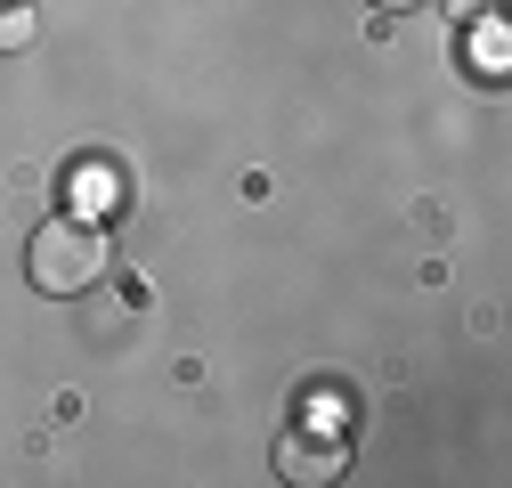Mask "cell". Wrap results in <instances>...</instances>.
I'll return each instance as SVG.
<instances>
[{
	"label": "cell",
	"instance_id": "1",
	"mask_svg": "<svg viewBox=\"0 0 512 488\" xmlns=\"http://www.w3.org/2000/svg\"><path fill=\"white\" fill-rule=\"evenodd\" d=\"M25 277H33L49 301L90 293V285L106 277V228H98V220H82V212L41 220V228H33V244H25Z\"/></svg>",
	"mask_w": 512,
	"mask_h": 488
},
{
	"label": "cell",
	"instance_id": "2",
	"mask_svg": "<svg viewBox=\"0 0 512 488\" xmlns=\"http://www.w3.org/2000/svg\"><path fill=\"white\" fill-rule=\"evenodd\" d=\"M301 407H309V415H293L285 440H277V472H285L293 488H326V480H342V464H350V440H342L350 391H326V383H317Z\"/></svg>",
	"mask_w": 512,
	"mask_h": 488
},
{
	"label": "cell",
	"instance_id": "3",
	"mask_svg": "<svg viewBox=\"0 0 512 488\" xmlns=\"http://www.w3.org/2000/svg\"><path fill=\"white\" fill-rule=\"evenodd\" d=\"M33 41V9L25 0H0V49H25Z\"/></svg>",
	"mask_w": 512,
	"mask_h": 488
},
{
	"label": "cell",
	"instance_id": "4",
	"mask_svg": "<svg viewBox=\"0 0 512 488\" xmlns=\"http://www.w3.org/2000/svg\"><path fill=\"white\" fill-rule=\"evenodd\" d=\"M447 9H456V17H480V9H496V0H447Z\"/></svg>",
	"mask_w": 512,
	"mask_h": 488
},
{
	"label": "cell",
	"instance_id": "5",
	"mask_svg": "<svg viewBox=\"0 0 512 488\" xmlns=\"http://www.w3.org/2000/svg\"><path fill=\"white\" fill-rule=\"evenodd\" d=\"M366 9H382V17H399V9H415V0H366Z\"/></svg>",
	"mask_w": 512,
	"mask_h": 488
}]
</instances>
